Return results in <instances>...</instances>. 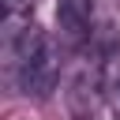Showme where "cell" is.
I'll return each instance as SVG.
<instances>
[{"instance_id":"4","label":"cell","mask_w":120,"mask_h":120,"mask_svg":"<svg viewBox=\"0 0 120 120\" xmlns=\"http://www.w3.org/2000/svg\"><path fill=\"white\" fill-rule=\"evenodd\" d=\"M112 116H116V120H120V82H116V86H112Z\"/></svg>"},{"instance_id":"1","label":"cell","mask_w":120,"mask_h":120,"mask_svg":"<svg viewBox=\"0 0 120 120\" xmlns=\"http://www.w3.org/2000/svg\"><path fill=\"white\" fill-rule=\"evenodd\" d=\"M11 71H15V82L22 94L49 98V90L56 86L60 64H56V49H52L45 30L30 26L11 41Z\"/></svg>"},{"instance_id":"2","label":"cell","mask_w":120,"mask_h":120,"mask_svg":"<svg viewBox=\"0 0 120 120\" xmlns=\"http://www.w3.org/2000/svg\"><path fill=\"white\" fill-rule=\"evenodd\" d=\"M90 15H94V0H60V30L71 45L86 38Z\"/></svg>"},{"instance_id":"3","label":"cell","mask_w":120,"mask_h":120,"mask_svg":"<svg viewBox=\"0 0 120 120\" xmlns=\"http://www.w3.org/2000/svg\"><path fill=\"white\" fill-rule=\"evenodd\" d=\"M30 11H34L30 0H4V30H8V45H11L22 30L34 26V22H30Z\"/></svg>"}]
</instances>
